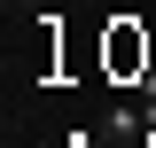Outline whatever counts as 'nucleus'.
<instances>
[{"mask_svg":"<svg viewBox=\"0 0 156 148\" xmlns=\"http://www.w3.org/2000/svg\"><path fill=\"white\" fill-rule=\"evenodd\" d=\"M140 132V109H109V140H133Z\"/></svg>","mask_w":156,"mask_h":148,"instance_id":"f257e3e1","label":"nucleus"},{"mask_svg":"<svg viewBox=\"0 0 156 148\" xmlns=\"http://www.w3.org/2000/svg\"><path fill=\"white\" fill-rule=\"evenodd\" d=\"M0 8H8V16H39L47 0H0Z\"/></svg>","mask_w":156,"mask_h":148,"instance_id":"f03ea898","label":"nucleus"}]
</instances>
